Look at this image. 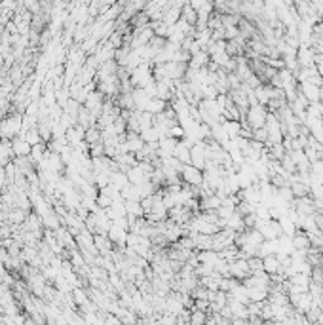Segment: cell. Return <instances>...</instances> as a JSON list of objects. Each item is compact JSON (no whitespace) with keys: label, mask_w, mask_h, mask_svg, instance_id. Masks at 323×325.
<instances>
[{"label":"cell","mask_w":323,"mask_h":325,"mask_svg":"<svg viewBox=\"0 0 323 325\" xmlns=\"http://www.w3.org/2000/svg\"><path fill=\"white\" fill-rule=\"evenodd\" d=\"M298 94L302 95L310 105H312V103H321V88L310 84V82L298 84Z\"/></svg>","instance_id":"9c48e42d"},{"label":"cell","mask_w":323,"mask_h":325,"mask_svg":"<svg viewBox=\"0 0 323 325\" xmlns=\"http://www.w3.org/2000/svg\"><path fill=\"white\" fill-rule=\"evenodd\" d=\"M10 143H12V152H14L16 158H27V156H31L33 146L29 145L23 137H16V139H12Z\"/></svg>","instance_id":"4fadbf2b"},{"label":"cell","mask_w":323,"mask_h":325,"mask_svg":"<svg viewBox=\"0 0 323 325\" xmlns=\"http://www.w3.org/2000/svg\"><path fill=\"white\" fill-rule=\"evenodd\" d=\"M21 137H23V139H25L31 146H36V145H40V143H42V137H40V131H38V128L29 129L25 135H21Z\"/></svg>","instance_id":"4dcf8cb0"},{"label":"cell","mask_w":323,"mask_h":325,"mask_svg":"<svg viewBox=\"0 0 323 325\" xmlns=\"http://www.w3.org/2000/svg\"><path fill=\"white\" fill-rule=\"evenodd\" d=\"M168 107H170V103H166V101H162V99H156V97H154V99L148 101L145 112H150L152 116H158V114H162Z\"/></svg>","instance_id":"cb8c5ba5"},{"label":"cell","mask_w":323,"mask_h":325,"mask_svg":"<svg viewBox=\"0 0 323 325\" xmlns=\"http://www.w3.org/2000/svg\"><path fill=\"white\" fill-rule=\"evenodd\" d=\"M150 128H154V116L150 112H141V116H139V129L145 131V129H150Z\"/></svg>","instance_id":"1f68e13d"},{"label":"cell","mask_w":323,"mask_h":325,"mask_svg":"<svg viewBox=\"0 0 323 325\" xmlns=\"http://www.w3.org/2000/svg\"><path fill=\"white\" fill-rule=\"evenodd\" d=\"M209 63H211V59H209L207 51L200 50L198 53H194V55H190V61H188V67H190V68H205V67H209Z\"/></svg>","instance_id":"e0dca14e"},{"label":"cell","mask_w":323,"mask_h":325,"mask_svg":"<svg viewBox=\"0 0 323 325\" xmlns=\"http://www.w3.org/2000/svg\"><path fill=\"white\" fill-rule=\"evenodd\" d=\"M107 215H109V219L111 221H116V219H122V217H128L126 213V202L122 200V202H114V204L109 207V209H105Z\"/></svg>","instance_id":"ffe728a7"},{"label":"cell","mask_w":323,"mask_h":325,"mask_svg":"<svg viewBox=\"0 0 323 325\" xmlns=\"http://www.w3.org/2000/svg\"><path fill=\"white\" fill-rule=\"evenodd\" d=\"M139 135H141V139L145 141V145H156V143L160 141V135H158V131L154 128L145 129V131H141Z\"/></svg>","instance_id":"f546056e"},{"label":"cell","mask_w":323,"mask_h":325,"mask_svg":"<svg viewBox=\"0 0 323 325\" xmlns=\"http://www.w3.org/2000/svg\"><path fill=\"white\" fill-rule=\"evenodd\" d=\"M122 198H124V202H141L143 200L141 192H139V187L131 185V183L122 190Z\"/></svg>","instance_id":"603a6c76"},{"label":"cell","mask_w":323,"mask_h":325,"mask_svg":"<svg viewBox=\"0 0 323 325\" xmlns=\"http://www.w3.org/2000/svg\"><path fill=\"white\" fill-rule=\"evenodd\" d=\"M253 141H259V143L266 145V141H268V131H266L264 128L255 129V131H253Z\"/></svg>","instance_id":"e575fe53"},{"label":"cell","mask_w":323,"mask_h":325,"mask_svg":"<svg viewBox=\"0 0 323 325\" xmlns=\"http://www.w3.org/2000/svg\"><path fill=\"white\" fill-rule=\"evenodd\" d=\"M129 82L133 88H146L150 82H154V67L150 63L139 65L135 70L129 72Z\"/></svg>","instance_id":"7a4b0ae2"},{"label":"cell","mask_w":323,"mask_h":325,"mask_svg":"<svg viewBox=\"0 0 323 325\" xmlns=\"http://www.w3.org/2000/svg\"><path fill=\"white\" fill-rule=\"evenodd\" d=\"M124 145H126V150H128L129 154H141V150L145 148V141L141 139V135L139 133H131V131H128L126 135H124Z\"/></svg>","instance_id":"30bf717a"},{"label":"cell","mask_w":323,"mask_h":325,"mask_svg":"<svg viewBox=\"0 0 323 325\" xmlns=\"http://www.w3.org/2000/svg\"><path fill=\"white\" fill-rule=\"evenodd\" d=\"M88 145L92 146L95 145V143H101V129L97 128V126H94V128L86 129V139H84Z\"/></svg>","instance_id":"83f0119b"},{"label":"cell","mask_w":323,"mask_h":325,"mask_svg":"<svg viewBox=\"0 0 323 325\" xmlns=\"http://www.w3.org/2000/svg\"><path fill=\"white\" fill-rule=\"evenodd\" d=\"M315 57H317V53L312 46H298L297 50V61L300 68L304 67H315Z\"/></svg>","instance_id":"ba28073f"},{"label":"cell","mask_w":323,"mask_h":325,"mask_svg":"<svg viewBox=\"0 0 323 325\" xmlns=\"http://www.w3.org/2000/svg\"><path fill=\"white\" fill-rule=\"evenodd\" d=\"M111 185L112 187H116L122 192L124 188L128 187L129 185V181H128V175L124 173V171H120V170H114L111 173Z\"/></svg>","instance_id":"7402d4cb"},{"label":"cell","mask_w":323,"mask_h":325,"mask_svg":"<svg viewBox=\"0 0 323 325\" xmlns=\"http://www.w3.org/2000/svg\"><path fill=\"white\" fill-rule=\"evenodd\" d=\"M181 181H183V185L200 188L204 185V171L196 170L194 166H190V164L183 166V170H181Z\"/></svg>","instance_id":"277c9868"},{"label":"cell","mask_w":323,"mask_h":325,"mask_svg":"<svg viewBox=\"0 0 323 325\" xmlns=\"http://www.w3.org/2000/svg\"><path fill=\"white\" fill-rule=\"evenodd\" d=\"M205 164H207V158H205V141H200L190 150V166H194L196 170L204 171Z\"/></svg>","instance_id":"52a82bcc"},{"label":"cell","mask_w":323,"mask_h":325,"mask_svg":"<svg viewBox=\"0 0 323 325\" xmlns=\"http://www.w3.org/2000/svg\"><path fill=\"white\" fill-rule=\"evenodd\" d=\"M95 204H97V207H99V209H109V207H111L114 202H112V200L107 196V194L99 192V196H97V200H95Z\"/></svg>","instance_id":"836d02e7"},{"label":"cell","mask_w":323,"mask_h":325,"mask_svg":"<svg viewBox=\"0 0 323 325\" xmlns=\"http://www.w3.org/2000/svg\"><path fill=\"white\" fill-rule=\"evenodd\" d=\"M128 230H124V228H120V226H114L111 224V228L107 232V238L111 239L112 246H116V248H126V241H128Z\"/></svg>","instance_id":"7c38bea8"},{"label":"cell","mask_w":323,"mask_h":325,"mask_svg":"<svg viewBox=\"0 0 323 325\" xmlns=\"http://www.w3.org/2000/svg\"><path fill=\"white\" fill-rule=\"evenodd\" d=\"M23 131V116L21 114H12L8 118L0 122V137L2 141H12L21 135Z\"/></svg>","instance_id":"6da1fadb"},{"label":"cell","mask_w":323,"mask_h":325,"mask_svg":"<svg viewBox=\"0 0 323 325\" xmlns=\"http://www.w3.org/2000/svg\"><path fill=\"white\" fill-rule=\"evenodd\" d=\"M228 274H230V278H234V280H238V282L247 280V278L251 276V268H249L247 259H236V261H230Z\"/></svg>","instance_id":"5b68a950"},{"label":"cell","mask_w":323,"mask_h":325,"mask_svg":"<svg viewBox=\"0 0 323 325\" xmlns=\"http://www.w3.org/2000/svg\"><path fill=\"white\" fill-rule=\"evenodd\" d=\"M126 175H128V181L131 183V185H141V183H143L145 179H150V175L146 173L145 168H143L141 164L133 166V168H131V170H129Z\"/></svg>","instance_id":"2e32d148"},{"label":"cell","mask_w":323,"mask_h":325,"mask_svg":"<svg viewBox=\"0 0 323 325\" xmlns=\"http://www.w3.org/2000/svg\"><path fill=\"white\" fill-rule=\"evenodd\" d=\"M293 248H295V251L297 249H310V241H308V236H306V232H302V230H297V234L293 236Z\"/></svg>","instance_id":"d4e9b609"},{"label":"cell","mask_w":323,"mask_h":325,"mask_svg":"<svg viewBox=\"0 0 323 325\" xmlns=\"http://www.w3.org/2000/svg\"><path fill=\"white\" fill-rule=\"evenodd\" d=\"M310 198H312V200H321L323 202V185L321 183L312 181V185H310Z\"/></svg>","instance_id":"d6a6232c"},{"label":"cell","mask_w":323,"mask_h":325,"mask_svg":"<svg viewBox=\"0 0 323 325\" xmlns=\"http://www.w3.org/2000/svg\"><path fill=\"white\" fill-rule=\"evenodd\" d=\"M190 150H192V145L188 143L187 139H181L177 143V148H175L173 156H175L183 166H188V164H190Z\"/></svg>","instance_id":"5bb4252c"},{"label":"cell","mask_w":323,"mask_h":325,"mask_svg":"<svg viewBox=\"0 0 323 325\" xmlns=\"http://www.w3.org/2000/svg\"><path fill=\"white\" fill-rule=\"evenodd\" d=\"M103 97H105V95L97 90V92H92V94L88 95V99H86V103H84L86 111H90V114H92L95 120L99 118L103 112V105H105Z\"/></svg>","instance_id":"8992f818"},{"label":"cell","mask_w":323,"mask_h":325,"mask_svg":"<svg viewBox=\"0 0 323 325\" xmlns=\"http://www.w3.org/2000/svg\"><path fill=\"white\" fill-rule=\"evenodd\" d=\"M238 198H239V202H247V204H251V205H259L261 204V187H259V183H255L253 187L239 190Z\"/></svg>","instance_id":"8fae6325"},{"label":"cell","mask_w":323,"mask_h":325,"mask_svg":"<svg viewBox=\"0 0 323 325\" xmlns=\"http://www.w3.org/2000/svg\"><path fill=\"white\" fill-rule=\"evenodd\" d=\"M221 126H222V129L226 131V135H228L230 141H232V139H236V137H239V133H241V122H234V120H222Z\"/></svg>","instance_id":"44dd1931"},{"label":"cell","mask_w":323,"mask_h":325,"mask_svg":"<svg viewBox=\"0 0 323 325\" xmlns=\"http://www.w3.org/2000/svg\"><path fill=\"white\" fill-rule=\"evenodd\" d=\"M263 270L264 274H268V276H278V274L283 272V268H281L280 261H278V257L276 255H268L263 259Z\"/></svg>","instance_id":"9a60e30c"},{"label":"cell","mask_w":323,"mask_h":325,"mask_svg":"<svg viewBox=\"0 0 323 325\" xmlns=\"http://www.w3.org/2000/svg\"><path fill=\"white\" fill-rule=\"evenodd\" d=\"M222 200L217 194H211V196H204L200 198V211H217L221 207Z\"/></svg>","instance_id":"ac0fdd59"},{"label":"cell","mask_w":323,"mask_h":325,"mask_svg":"<svg viewBox=\"0 0 323 325\" xmlns=\"http://www.w3.org/2000/svg\"><path fill=\"white\" fill-rule=\"evenodd\" d=\"M126 213L129 217H135V219H143L145 217V209L141 202H126Z\"/></svg>","instance_id":"484cf974"},{"label":"cell","mask_w":323,"mask_h":325,"mask_svg":"<svg viewBox=\"0 0 323 325\" xmlns=\"http://www.w3.org/2000/svg\"><path fill=\"white\" fill-rule=\"evenodd\" d=\"M266 116H268V109L266 107H261V105H255V107H249V111L246 114V124L249 128L253 129H261L264 128L266 124Z\"/></svg>","instance_id":"3957f363"},{"label":"cell","mask_w":323,"mask_h":325,"mask_svg":"<svg viewBox=\"0 0 323 325\" xmlns=\"http://www.w3.org/2000/svg\"><path fill=\"white\" fill-rule=\"evenodd\" d=\"M276 246H278V253L276 255H293V251H295V248H293V239L289 238V236H283L281 234L280 238L276 239Z\"/></svg>","instance_id":"d6986e66"},{"label":"cell","mask_w":323,"mask_h":325,"mask_svg":"<svg viewBox=\"0 0 323 325\" xmlns=\"http://www.w3.org/2000/svg\"><path fill=\"white\" fill-rule=\"evenodd\" d=\"M181 19H185L188 25L196 27V23H198V14H196L194 10L188 6V2L183 6V12H181Z\"/></svg>","instance_id":"4316f807"},{"label":"cell","mask_w":323,"mask_h":325,"mask_svg":"<svg viewBox=\"0 0 323 325\" xmlns=\"http://www.w3.org/2000/svg\"><path fill=\"white\" fill-rule=\"evenodd\" d=\"M27 217H29V213H27L25 209H19V207H16L14 211H10L8 219L12 224H23V222L27 221Z\"/></svg>","instance_id":"f1b7e54d"},{"label":"cell","mask_w":323,"mask_h":325,"mask_svg":"<svg viewBox=\"0 0 323 325\" xmlns=\"http://www.w3.org/2000/svg\"><path fill=\"white\" fill-rule=\"evenodd\" d=\"M315 70H317V74L323 78V55H317V57H315Z\"/></svg>","instance_id":"d590c367"}]
</instances>
